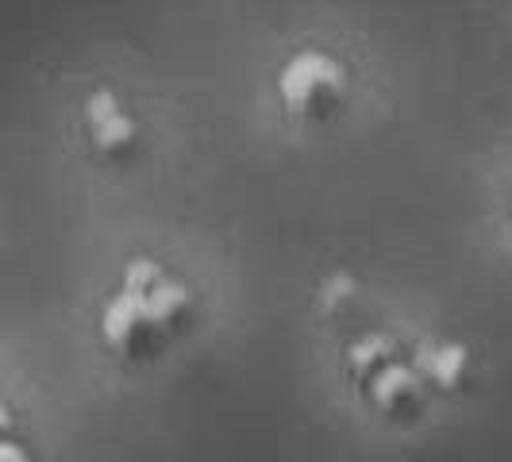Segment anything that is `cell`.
<instances>
[{
	"instance_id": "cell-1",
	"label": "cell",
	"mask_w": 512,
	"mask_h": 462,
	"mask_svg": "<svg viewBox=\"0 0 512 462\" xmlns=\"http://www.w3.org/2000/svg\"><path fill=\"white\" fill-rule=\"evenodd\" d=\"M347 93V74L328 54H297L282 74L285 112L301 124H320L335 116Z\"/></svg>"
},
{
	"instance_id": "cell-2",
	"label": "cell",
	"mask_w": 512,
	"mask_h": 462,
	"mask_svg": "<svg viewBox=\"0 0 512 462\" xmlns=\"http://www.w3.org/2000/svg\"><path fill=\"white\" fill-rule=\"evenodd\" d=\"M162 339H166V332L158 328V320L151 316L147 301H135L128 293H120L108 305V312H104V343L120 359H151V355H158Z\"/></svg>"
},
{
	"instance_id": "cell-3",
	"label": "cell",
	"mask_w": 512,
	"mask_h": 462,
	"mask_svg": "<svg viewBox=\"0 0 512 462\" xmlns=\"http://www.w3.org/2000/svg\"><path fill=\"white\" fill-rule=\"evenodd\" d=\"M374 405L389 420H416L420 409H424V385H420V378L412 370L393 366V370H385L382 378L374 382Z\"/></svg>"
},
{
	"instance_id": "cell-4",
	"label": "cell",
	"mask_w": 512,
	"mask_h": 462,
	"mask_svg": "<svg viewBox=\"0 0 512 462\" xmlns=\"http://www.w3.org/2000/svg\"><path fill=\"white\" fill-rule=\"evenodd\" d=\"M151 316L158 320V328L166 335H178L181 328H189V320H193V297H189V289H181V285H162L158 293H154L151 301Z\"/></svg>"
},
{
	"instance_id": "cell-5",
	"label": "cell",
	"mask_w": 512,
	"mask_h": 462,
	"mask_svg": "<svg viewBox=\"0 0 512 462\" xmlns=\"http://www.w3.org/2000/svg\"><path fill=\"white\" fill-rule=\"evenodd\" d=\"M89 124L97 128V139H101V147H128L131 139V124L112 108L108 97H97V101H89Z\"/></svg>"
},
{
	"instance_id": "cell-6",
	"label": "cell",
	"mask_w": 512,
	"mask_h": 462,
	"mask_svg": "<svg viewBox=\"0 0 512 462\" xmlns=\"http://www.w3.org/2000/svg\"><path fill=\"white\" fill-rule=\"evenodd\" d=\"M166 285V278H162V270L154 266V262H147V258H139L135 266L128 270V282H124V293L128 297H135V301H151L154 293Z\"/></svg>"
},
{
	"instance_id": "cell-7",
	"label": "cell",
	"mask_w": 512,
	"mask_h": 462,
	"mask_svg": "<svg viewBox=\"0 0 512 462\" xmlns=\"http://www.w3.org/2000/svg\"><path fill=\"white\" fill-rule=\"evenodd\" d=\"M428 370H432L439 389H459L462 374H466V351L462 347H447V351H439L436 359L428 362Z\"/></svg>"
},
{
	"instance_id": "cell-8",
	"label": "cell",
	"mask_w": 512,
	"mask_h": 462,
	"mask_svg": "<svg viewBox=\"0 0 512 462\" xmlns=\"http://www.w3.org/2000/svg\"><path fill=\"white\" fill-rule=\"evenodd\" d=\"M382 351L385 343H362V347H355V374L366 378V366H370V385L378 382L385 370H393L389 355H382Z\"/></svg>"
},
{
	"instance_id": "cell-9",
	"label": "cell",
	"mask_w": 512,
	"mask_h": 462,
	"mask_svg": "<svg viewBox=\"0 0 512 462\" xmlns=\"http://www.w3.org/2000/svg\"><path fill=\"white\" fill-rule=\"evenodd\" d=\"M0 462H31V459H27L16 443H4V447H0Z\"/></svg>"
}]
</instances>
